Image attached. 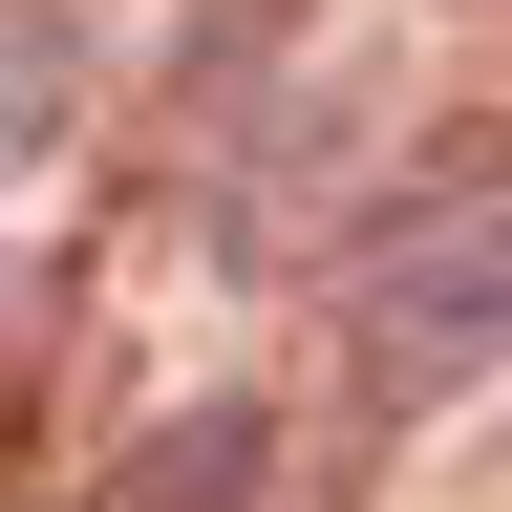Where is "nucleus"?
<instances>
[{
	"label": "nucleus",
	"instance_id": "obj_3",
	"mask_svg": "<svg viewBox=\"0 0 512 512\" xmlns=\"http://www.w3.org/2000/svg\"><path fill=\"white\" fill-rule=\"evenodd\" d=\"M256 448H278L256 406H192V427H171V470H128L107 512H214V491H256Z\"/></svg>",
	"mask_w": 512,
	"mask_h": 512
},
{
	"label": "nucleus",
	"instance_id": "obj_1",
	"mask_svg": "<svg viewBox=\"0 0 512 512\" xmlns=\"http://www.w3.org/2000/svg\"><path fill=\"white\" fill-rule=\"evenodd\" d=\"M491 278H512V192H491V128H470V150L342 256V320H363V384H384V406H470V384H491V320H512Z\"/></svg>",
	"mask_w": 512,
	"mask_h": 512
},
{
	"label": "nucleus",
	"instance_id": "obj_2",
	"mask_svg": "<svg viewBox=\"0 0 512 512\" xmlns=\"http://www.w3.org/2000/svg\"><path fill=\"white\" fill-rule=\"evenodd\" d=\"M64 107H86V22L64 0H0V192L64 150Z\"/></svg>",
	"mask_w": 512,
	"mask_h": 512
},
{
	"label": "nucleus",
	"instance_id": "obj_4",
	"mask_svg": "<svg viewBox=\"0 0 512 512\" xmlns=\"http://www.w3.org/2000/svg\"><path fill=\"white\" fill-rule=\"evenodd\" d=\"M0 384H22V256H0Z\"/></svg>",
	"mask_w": 512,
	"mask_h": 512
}]
</instances>
